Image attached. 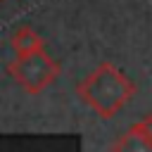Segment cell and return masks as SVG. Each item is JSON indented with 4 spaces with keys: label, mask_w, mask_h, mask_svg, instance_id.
Segmentation results:
<instances>
[{
    "label": "cell",
    "mask_w": 152,
    "mask_h": 152,
    "mask_svg": "<svg viewBox=\"0 0 152 152\" xmlns=\"http://www.w3.org/2000/svg\"><path fill=\"white\" fill-rule=\"evenodd\" d=\"M12 50L17 55H28V52H36V50H43V38L31 28V26H21L12 33Z\"/></svg>",
    "instance_id": "3"
},
{
    "label": "cell",
    "mask_w": 152,
    "mask_h": 152,
    "mask_svg": "<svg viewBox=\"0 0 152 152\" xmlns=\"http://www.w3.org/2000/svg\"><path fill=\"white\" fill-rule=\"evenodd\" d=\"M7 74L21 90H26L28 95H38L59 76V64L45 50H36L28 55H17V59L7 64Z\"/></svg>",
    "instance_id": "2"
},
{
    "label": "cell",
    "mask_w": 152,
    "mask_h": 152,
    "mask_svg": "<svg viewBox=\"0 0 152 152\" xmlns=\"http://www.w3.org/2000/svg\"><path fill=\"white\" fill-rule=\"evenodd\" d=\"M135 83L112 62H100L86 78L76 83V97L100 119H112L133 95Z\"/></svg>",
    "instance_id": "1"
},
{
    "label": "cell",
    "mask_w": 152,
    "mask_h": 152,
    "mask_svg": "<svg viewBox=\"0 0 152 152\" xmlns=\"http://www.w3.org/2000/svg\"><path fill=\"white\" fill-rule=\"evenodd\" d=\"M131 131H135V133H140L142 138H147L150 142H152V114H145L140 121H135L133 126H128Z\"/></svg>",
    "instance_id": "5"
},
{
    "label": "cell",
    "mask_w": 152,
    "mask_h": 152,
    "mask_svg": "<svg viewBox=\"0 0 152 152\" xmlns=\"http://www.w3.org/2000/svg\"><path fill=\"white\" fill-rule=\"evenodd\" d=\"M109 152H152V142L147 140V138H142L140 133H135V131H124L116 140H114V145L109 147Z\"/></svg>",
    "instance_id": "4"
}]
</instances>
